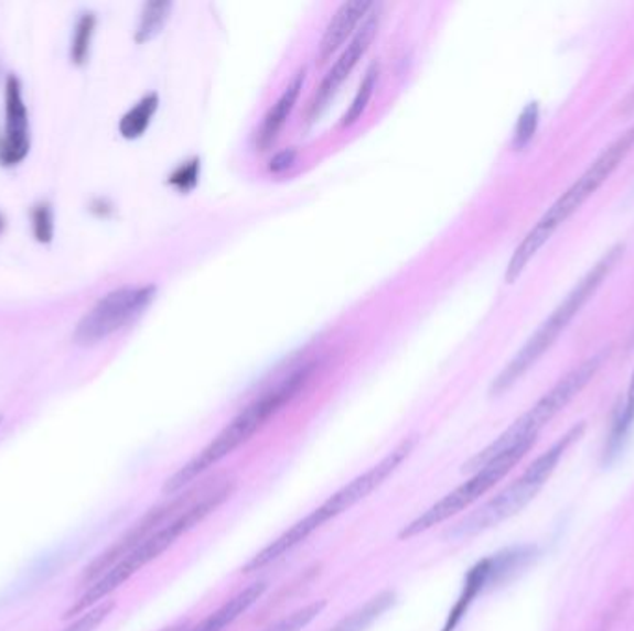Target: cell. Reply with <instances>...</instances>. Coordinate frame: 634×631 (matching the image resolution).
<instances>
[{
	"label": "cell",
	"mask_w": 634,
	"mask_h": 631,
	"mask_svg": "<svg viewBox=\"0 0 634 631\" xmlns=\"http://www.w3.org/2000/svg\"><path fill=\"white\" fill-rule=\"evenodd\" d=\"M234 489H236L234 480L217 478L186 492L184 497H176L173 513L154 532L149 533L129 556L122 557L121 562L114 565L108 573L86 587L80 598L67 609L65 619L80 617L82 613L105 602L106 598L117 591L125 581H129L136 573H140L141 568L162 556L163 552L175 545L182 535L192 532L193 527L198 526L206 516L225 504L233 497Z\"/></svg>",
	"instance_id": "6da1fadb"
},
{
	"label": "cell",
	"mask_w": 634,
	"mask_h": 631,
	"mask_svg": "<svg viewBox=\"0 0 634 631\" xmlns=\"http://www.w3.org/2000/svg\"><path fill=\"white\" fill-rule=\"evenodd\" d=\"M310 374L312 367H301L298 371L291 372L290 377L280 380L275 388L252 400L214 439L209 440L208 445L204 446L195 458L182 465V469L168 478L163 486V494L169 497L179 494L192 486L193 481L206 475L212 467H216L227 456L236 453L239 446L245 445L252 435L260 432L269 418H273L307 385Z\"/></svg>",
	"instance_id": "7a4b0ae2"
},
{
	"label": "cell",
	"mask_w": 634,
	"mask_h": 631,
	"mask_svg": "<svg viewBox=\"0 0 634 631\" xmlns=\"http://www.w3.org/2000/svg\"><path fill=\"white\" fill-rule=\"evenodd\" d=\"M413 446H416V439L412 437L401 440L390 454H386L377 465H373L372 469H367L366 472L356 476L355 480L345 483L342 489L332 492L323 504L318 505L315 510L310 511L309 515H304L301 521L288 527L282 535L275 538L273 543H269L264 551L258 552L257 556L250 557L241 570L249 574L269 567L271 563L279 562L280 557L290 554L293 548L303 545L304 541L325 526L326 522L334 521L337 516L344 515L345 511L353 510L356 504H361L362 500H366L373 491H377L378 487L383 486L407 461L408 456L412 454Z\"/></svg>",
	"instance_id": "3957f363"
},
{
	"label": "cell",
	"mask_w": 634,
	"mask_h": 631,
	"mask_svg": "<svg viewBox=\"0 0 634 631\" xmlns=\"http://www.w3.org/2000/svg\"><path fill=\"white\" fill-rule=\"evenodd\" d=\"M633 146L634 127L628 128L627 132L622 133L616 141H612L611 145L601 152L598 160L579 176V179L573 182V186L551 208L547 209L546 214L541 215L540 220L530 228L527 236L522 239V243L514 250L513 258L506 265V284H514L524 274L533 258L559 230L560 225H565L566 220L570 219L571 215L576 214L577 209L581 208L582 204L600 189L601 184L616 171L617 165L627 157L628 152L633 151Z\"/></svg>",
	"instance_id": "277c9868"
},
{
	"label": "cell",
	"mask_w": 634,
	"mask_h": 631,
	"mask_svg": "<svg viewBox=\"0 0 634 631\" xmlns=\"http://www.w3.org/2000/svg\"><path fill=\"white\" fill-rule=\"evenodd\" d=\"M582 429H584V424L571 428L547 453L541 454L540 458H536L525 469L524 475L516 478L511 486H506L503 491L495 494L494 499H490L486 504L472 511L466 519L456 522L449 530V537L459 538V541L472 538L479 533L488 532L492 527L499 526L501 522L508 521L511 516L518 515L525 505L533 502L541 487L546 486L571 443L581 437Z\"/></svg>",
	"instance_id": "5b68a950"
},
{
	"label": "cell",
	"mask_w": 634,
	"mask_h": 631,
	"mask_svg": "<svg viewBox=\"0 0 634 631\" xmlns=\"http://www.w3.org/2000/svg\"><path fill=\"white\" fill-rule=\"evenodd\" d=\"M622 255L623 247L617 244L595 263L592 271H588L587 276L573 287L570 295L566 296V301L549 315V319L536 330L535 336L530 337L529 341L525 342V347L501 371L499 377L495 378L490 393H505L513 388L514 383L518 382L519 378L524 377L525 372L529 371L530 367L535 366L536 361L546 353V350H549V347L557 341V337L566 330V326L570 325L577 313L581 312V307L587 304L588 298L600 290V285L612 273V269L616 266Z\"/></svg>",
	"instance_id": "8992f818"
},
{
	"label": "cell",
	"mask_w": 634,
	"mask_h": 631,
	"mask_svg": "<svg viewBox=\"0 0 634 631\" xmlns=\"http://www.w3.org/2000/svg\"><path fill=\"white\" fill-rule=\"evenodd\" d=\"M605 359V353H598L594 358L587 359L584 363L576 367L573 371L568 372L557 385H555L549 393L544 394L538 402H536L529 412L524 413L522 417L508 426L492 445L486 446L484 450L473 456L466 465H464V472H475L490 461L499 458L503 454L511 453L514 448L522 445H535L536 437L540 434V429L546 426L549 421H554L557 413L562 412L566 405L570 404L571 400L576 399L577 394L581 393L582 389L587 388L590 380L600 371L601 363Z\"/></svg>",
	"instance_id": "52a82bcc"
},
{
	"label": "cell",
	"mask_w": 634,
	"mask_h": 631,
	"mask_svg": "<svg viewBox=\"0 0 634 631\" xmlns=\"http://www.w3.org/2000/svg\"><path fill=\"white\" fill-rule=\"evenodd\" d=\"M530 446L533 445L518 446L511 453L503 454L499 458L475 470L470 480L448 492L442 500H438L437 504H432L418 519H413L410 524L402 527L399 538L405 541V538L418 537L421 533L429 532L431 527L440 526L442 522L453 519L462 511H466L470 505L483 499L490 489H494L525 458V454L529 453Z\"/></svg>",
	"instance_id": "ba28073f"
},
{
	"label": "cell",
	"mask_w": 634,
	"mask_h": 631,
	"mask_svg": "<svg viewBox=\"0 0 634 631\" xmlns=\"http://www.w3.org/2000/svg\"><path fill=\"white\" fill-rule=\"evenodd\" d=\"M157 296V285H125L103 296L73 331V341L94 347L135 323Z\"/></svg>",
	"instance_id": "9c48e42d"
},
{
	"label": "cell",
	"mask_w": 634,
	"mask_h": 631,
	"mask_svg": "<svg viewBox=\"0 0 634 631\" xmlns=\"http://www.w3.org/2000/svg\"><path fill=\"white\" fill-rule=\"evenodd\" d=\"M378 26H380V7L375 4L372 12L367 13V18L362 21L361 29L356 30L355 35L351 37L347 47L342 51L334 65L323 76V80H321L320 87L315 91L314 99L309 106L310 119H315V117L320 116L323 108L329 105V100L336 95L340 86L347 80V76L353 73L358 62L364 58V54L372 47L373 40L377 37Z\"/></svg>",
	"instance_id": "30bf717a"
},
{
	"label": "cell",
	"mask_w": 634,
	"mask_h": 631,
	"mask_svg": "<svg viewBox=\"0 0 634 631\" xmlns=\"http://www.w3.org/2000/svg\"><path fill=\"white\" fill-rule=\"evenodd\" d=\"M4 113H7V124L4 133L0 138V165L2 167H15L24 162L29 156L30 145V121L29 110L24 105L23 86L18 76L10 75L4 86Z\"/></svg>",
	"instance_id": "8fae6325"
},
{
	"label": "cell",
	"mask_w": 634,
	"mask_h": 631,
	"mask_svg": "<svg viewBox=\"0 0 634 631\" xmlns=\"http://www.w3.org/2000/svg\"><path fill=\"white\" fill-rule=\"evenodd\" d=\"M524 562V556L519 551H506L497 556L486 557L483 562H479L475 567L468 573L466 581H464V589L460 592L459 600L454 603V608L449 613L448 622L443 625V631H454V628L460 624L462 617L468 613V609L475 602V598L497 579L503 578L508 573H513L514 568H518Z\"/></svg>",
	"instance_id": "7c38bea8"
},
{
	"label": "cell",
	"mask_w": 634,
	"mask_h": 631,
	"mask_svg": "<svg viewBox=\"0 0 634 631\" xmlns=\"http://www.w3.org/2000/svg\"><path fill=\"white\" fill-rule=\"evenodd\" d=\"M373 7L375 4L367 2V0H351V2H344L342 7L337 8L336 13L326 24L320 47H318L320 65H325L337 51L345 47L347 40L351 41V37L355 35L356 26L367 18V13L372 12Z\"/></svg>",
	"instance_id": "4fadbf2b"
},
{
	"label": "cell",
	"mask_w": 634,
	"mask_h": 631,
	"mask_svg": "<svg viewBox=\"0 0 634 631\" xmlns=\"http://www.w3.org/2000/svg\"><path fill=\"white\" fill-rule=\"evenodd\" d=\"M304 80H307V67L299 69L295 75L291 76V80L288 81L282 95L269 108L268 113L264 116L262 122H260V127L255 133L257 151L266 152L277 141L286 121L290 119L291 111L295 110V105H298L301 91H303Z\"/></svg>",
	"instance_id": "5bb4252c"
},
{
	"label": "cell",
	"mask_w": 634,
	"mask_h": 631,
	"mask_svg": "<svg viewBox=\"0 0 634 631\" xmlns=\"http://www.w3.org/2000/svg\"><path fill=\"white\" fill-rule=\"evenodd\" d=\"M268 589L266 581H257V584L245 587L244 591H239L236 597L230 598L227 602L223 603L222 608H217L214 613H209L206 619L201 620L198 624L186 628L184 631H223L227 625L233 624L234 620H238L245 611H249L255 603L264 597V592Z\"/></svg>",
	"instance_id": "9a60e30c"
},
{
	"label": "cell",
	"mask_w": 634,
	"mask_h": 631,
	"mask_svg": "<svg viewBox=\"0 0 634 631\" xmlns=\"http://www.w3.org/2000/svg\"><path fill=\"white\" fill-rule=\"evenodd\" d=\"M396 603V592L380 591L362 603L355 611L345 614L344 619L337 620L336 624L326 631H366L373 622H377L383 614Z\"/></svg>",
	"instance_id": "2e32d148"
},
{
	"label": "cell",
	"mask_w": 634,
	"mask_h": 631,
	"mask_svg": "<svg viewBox=\"0 0 634 631\" xmlns=\"http://www.w3.org/2000/svg\"><path fill=\"white\" fill-rule=\"evenodd\" d=\"M160 97L158 94H149L143 99L138 100L119 121V133L125 140H138L147 128L151 127L152 117L157 116Z\"/></svg>",
	"instance_id": "e0dca14e"
},
{
	"label": "cell",
	"mask_w": 634,
	"mask_h": 631,
	"mask_svg": "<svg viewBox=\"0 0 634 631\" xmlns=\"http://www.w3.org/2000/svg\"><path fill=\"white\" fill-rule=\"evenodd\" d=\"M171 10H173V2H168V0H152V2L143 4L140 23H138V29H136V43L143 45V43L154 40L162 32L165 23H168Z\"/></svg>",
	"instance_id": "ac0fdd59"
},
{
	"label": "cell",
	"mask_w": 634,
	"mask_h": 631,
	"mask_svg": "<svg viewBox=\"0 0 634 631\" xmlns=\"http://www.w3.org/2000/svg\"><path fill=\"white\" fill-rule=\"evenodd\" d=\"M95 29H97V18L94 12L82 13L76 21L75 34L71 40V62L82 65L88 64L92 41H94Z\"/></svg>",
	"instance_id": "d6986e66"
},
{
	"label": "cell",
	"mask_w": 634,
	"mask_h": 631,
	"mask_svg": "<svg viewBox=\"0 0 634 631\" xmlns=\"http://www.w3.org/2000/svg\"><path fill=\"white\" fill-rule=\"evenodd\" d=\"M378 80V65L373 64L366 70V75L362 78L358 91H356L355 99L351 102L350 110L345 111L344 119H342V127H353L358 119H362L364 111L367 110V105L372 100L373 91L377 86Z\"/></svg>",
	"instance_id": "ffe728a7"
},
{
	"label": "cell",
	"mask_w": 634,
	"mask_h": 631,
	"mask_svg": "<svg viewBox=\"0 0 634 631\" xmlns=\"http://www.w3.org/2000/svg\"><path fill=\"white\" fill-rule=\"evenodd\" d=\"M325 608V600L309 603V606H304V608L298 609V611H293V613L286 614L282 619L268 625L264 631H303L312 620L320 617L321 611Z\"/></svg>",
	"instance_id": "44dd1931"
},
{
	"label": "cell",
	"mask_w": 634,
	"mask_h": 631,
	"mask_svg": "<svg viewBox=\"0 0 634 631\" xmlns=\"http://www.w3.org/2000/svg\"><path fill=\"white\" fill-rule=\"evenodd\" d=\"M32 232L37 243L49 244L53 243L54 239V209L51 203L43 200V203L35 204L32 211Z\"/></svg>",
	"instance_id": "7402d4cb"
},
{
	"label": "cell",
	"mask_w": 634,
	"mask_h": 631,
	"mask_svg": "<svg viewBox=\"0 0 634 631\" xmlns=\"http://www.w3.org/2000/svg\"><path fill=\"white\" fill-rule=\"evenodd\" d=\"M201 178V160L192 157L187 162H182L179 167L169 174L168 184L175 187L179 193H190L197 187Z\"/></svg>",
	"instance_id": "603a6c76"
},
{
	"label": "cell",
	"mask_w": 634,
	"mask_h": 631,
	"mask_svg": "<svg viewBox=\"0 0 634 631\" xmlns=\"http://www.w3.org/2000/svg\"><path fill=\"white\" fill-rule=\"evenodd\" d=\"M114 608H116V603L111 600H105L86 613H82L80 617H76L64 631H95L105 622L106 617L111 613Z\"/></svg>",
	"instance_id": "cb8c5ba5"
},
{
	"label": "cell",
	"mask_w": 634,
	"mask_h": 631,
	"mask_svg": "<svg viewBox=\"0 0 634 631\" xmlns=\"http://www.w3.org/2000/svg\"><path fill=\"white\" fill-rule=\"evenodd\" d=\"M295 160H298V151H295V149H284V151L277 152V154L269 160V173H286L288 168L293 167Z\"/></svg>",
	"instance_id": "d4e9b609"
},
{
	"label": "cell",
	"mask_w": 634,
	"mask_h": 631,
	"mask_svg": "<svg viewBox=\"0 0 634 631\" xmlns=\"http://www.w3.org/2000/svg\"><path fill=\"white\" fill-rule=\"evenodd\" d=\"M634 418V372L628 383L627 405H625V418H623V426H628L633 423Z\"/></svg>",
	"instance_id": "484cf974"
},
{
	"label": "cell",
	"mask_w": 634,
	"mask_h": 631,
	"mask_svg": "<svg viewBox=\"0 0 634 631\" xmlns=\"http://www.w3.org/2000/svg\"><path fill=\"white\" fill-rule=\"evenodd\" d=\"M92 211H94L97 217H110L111 211H114V206H111L106 198H97L92 203Z\"/></svg>",
	"instance_id": "4316f807"
},
{
	"label": "cell",
	"mask_w": 634,
	"mask_h": 631,
	"mask_svg": "<svg viewBox=\"0 0 634 631\" xmlns=\"http://www.w3.org/2000/svg\"><path fill=\"white\" fill-rule=\"evenodd\" d=\"M623 108H625V110H633L634 108V91L633 94H631V97H628L627 100H625V102H623Z\"/></svg>",
	"instance_id": "83f0119b"
},
{
	"label": "cell",
	"mask_w": 634,
	"mask_h": 631,
	"mask_svg": "<svg viewBox=\"0 0 634 631\" xmlns=\"http://www.w3.org/2000/svg\"><path fill=\"white\" fill-rule=\"evenodd\" d=\"M184 630H186V625L179 624V625H171V628H165V630L162 631H184Z\"/></svg>",
	"instance_id": "f1b7e54d"
},
{
	"label": "cell",
	"mask_w": 634,
	"mask_h": 631,
	"mask_svg": "<svg viewBox=\"0 0 634 631\" xmlns=\"http://www.w3.org/2000/svg\"><path fill=\"white\" fill-rule=\"evenodd\" d=\"M2 230H4V217L0 215V233H2Z\"/></svg>",
	"instance_id": "f546056e"
},
{
	"label": "cell",
	"mask_w": 634,
	"mask_h": 631,
	"mask_svg": "<svg viewBox=\"0 0 634 631\" xmlns=\"http://www.w3.org/2000/svg\"><path fill=\"white\" fill-rule=\"evenodd\" d=\"M0 423H2V415H0Z\"/></svg>",
	"instance_id": "4dcf8cb0"
}]
</instances>
